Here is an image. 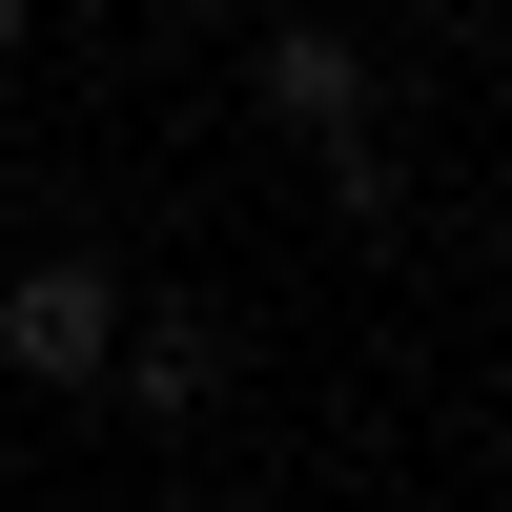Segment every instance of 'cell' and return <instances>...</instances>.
I'll return each instance as SVG.
<instances>
[{"instance_id":"obj_1","label":"cell","mask_w":512,"mask_h":512,"mask_svg":"<svg viewBox=\"0 0 512 512\" xmlns=\"http://www.w3.org/2000/svg\"><path fill=\"white\" fill-rule=\"evenodd\" d=\"M103 349H123V267L103 246H41V267L0 287V369H21V390H103Z\"/></svg>"},{"instance_id":"obj_2","label":"cell","mask_w":512,"mask_h":512,"mask_svg":"<svg viewBox=\"0 0 512 512\" xmlns=\"http://www.w3.org/2000/svg\"><path fill=\"white\" fill-rule=\"evenodd\" d=\"M103 390L144 410V431H185V410L226 390V308H123V349H103Z\"/></svg>"},{"instance_id":"obj_3","label":"cell","mask_w":512,"mask_h":512,"mask_svg":"<svg viewBox=\"0 0 512 512\" xmlns=\"http://www.w3.org/2000/svg\"><path fill=\"white\" fill-rule=\"evenodd\" d=\"M246 82H267V123H308V144H328V123H369V41H349V21H267V41H246Z\"/></svg>"},{"instance_id":"obj_4","label":"cell","mask_w":512,"mask_h":512,"mask_svg":"<svg viewBox=\"0 0 512 512\" xmlns=\"http://www.w3.org/2000/svg\"><path fill=\"white\" fill-rule=\"evenodd\" d=\"M328 205H349V226H390V205H410V164H390V123H328Z\"/></svg>"},{"instance_id":"obj_5","label":"cell","mask_w":512,"mask_h":512,"mask_svg":"<svg viewBox=\"0 0 512 512\" xmlns=\"http://www.w3.org/2000/svg\"><path fill=\"white\" fill-rule=\"evenodd\" d=\"M0 62H21V0H0Z\"/></svg>"}]
</instances>
